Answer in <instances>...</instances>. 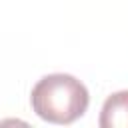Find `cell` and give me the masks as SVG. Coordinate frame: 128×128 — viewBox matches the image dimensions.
Returning a JSON list of instances; mask_svg holds the SVG:
<instances>
[{"mask_svg":"<svg viewBox=\"0 0 128 128\" xmlns=\"http://www.w3.org/2000/svg\"><path fill=\"white\" fill-rule=\"evenodd\" d=\"M32 110L46 122L72 124L84 116L90 94L86 86L70 74H48L32 88Z\"/></svg>","mask_w":128,"mask_h":128,"instance_id":"obj_1","label":"cell"},{"mask_svg":"<svg viewBox=\"0 0 128 128\" xmlns=\"http://www.w3.org/2000/svg\"><path fill=\"white\" fill-rule=\"evenodd\" d=\"M98 122L102 128H128V90L114 92L106 98Z\"/></svg>","mask_w":128,"mask_h":128,"instance_id":"obj_2","label":"cell"}]
</instances>
